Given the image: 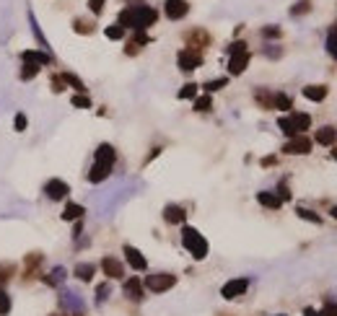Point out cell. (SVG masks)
I'll return each instance as SVG.
<instances>
[{
	"mask_svg": "<svg viewBox=\"0 0 337 316\" xmlns=\"http://www.w3.org/2000/svg\"><path fill=\"white\" fill-rule=\"evenodd\" d=\"M158 18V13L148 6H137V8H125L120 13V26L122 28H135V32H143V28L153 26Z\"/></svg>",
	"mask_w": 337,
	"mask_h": 316,
	"instance_id": "6da1fadb",
	"label": "cell"
},
{
	"mask_svg": "<svg viewBox=\"0 0 337 316\" xmlns=\"http://www.w3.org/2000/svg\"><path fill=\"white\" fill-rule=\"evenodd\" d=\"M182 244H184V249L194 256V260H205L208 256V241H205V236L198 231V228L184 225L182 228Z\"/></svg>",
	"mask_w": 337,
	"mask_h": 316,
	"instance_id": "7a4b0ae2",
	"label": "cell"
},
{
	"mask_svg": "<svg viewBox=\"0 0 337 316\" xmlns=\"http://www.w3.org/2000/svg\"><path fill=\"white\" fill-rule=\"evenodd\" d=\"M177 285V277L168 275V272H161V275H151L146 277V288L153 291V293H163V291H172Z\"/></svg>",
	"mask_w": 337,
	"mask_h": 316,
	"instance_id": "3957f363",
	"label": "cell"
},
{
	"mask_svg": "<svg viewBox=\"0 0 337 316\" xmlns=\"http://www.w3.org/2000/svg\"><path fill=\"white\" fill-rule=\"evenodd\" d=\"M246 288H249V280H246V277H234V280H229V282L220 288V296L226 298V301H236L239 296L246 293Z\"/></svg>",
	"mask_w": 337,
	"mask_h": 316,
	"instance_id": "277c9868",
	"label": "cell"
},
{
	"mask_svg": "<svg viewBox=\"0 0 337 316\" xmlns=\"http://www.w3.org/2000/svg\"><path fill=\"white\" fill-rule=\"evenodd\" d=\"M177 60H179V68L184 70V73H192V70H198L200 65H203V54H200V49H182L179 52V57H177Z\"/></svg>",
	"mask_w": 337,
	"mask_h": 316,
	"instance_id": "5b68a950",
	"label": "cell"
},
{
	"mask_svg": "<svg viewBox=\"0 0 337 316\" xmlns=\"http://www.w3.org/2000/svg\"><path fill=\"white\" fill-rule=\"evenodd\" d=\"M283 153H291V156H306V153H312V140L303 137V135H296L286 142V148Z\"/></svg>",
	"mask_w": 337,
	"mask_h": 316,
	"instance_id": "8992f818",
	"label": "cell"
},
{
	"mask_svg": "<svg viewBox=\"0 0 337 316\" xmlns=\"http://www.w3.org/2000/svg\"><path fill=\"white\" fill-rule=\"evenodd\" d=\"M163 11H166V16L172 21H179V18H184L189 13V3H187V0H166Z\"/></svg>",
	"mask_w": 337,
	"mask_h": 316,
	"instance_id": "52a82bcc",
	"label": "cell"
},
{
	"mask_svg": "<svg viewBox=\"0 0 337 316\" xmlns=\"http://www.w3.org/2000/svg\"><path fill=\"white\" fill-rule=\"evenodd\" d=\"M44 194H47L49 199H63V197L70 194V187H68L63 179H49L47 187H44Z\"/></svg>",
	"mask_w": 337,
	"mask_h": 316,
	"instance_id": "ba28073f",
	"label": "cell"
},
{
	"mask_svg": "<svg viewBox=\"0 0 337 316\" xmlns=\"http://www.w3.org/2000/svg\"><path fill=\"white\" fill-rule=\"evenodd\" d=\"M101 270H104V275H106V277H111V280L125 277V267H122V262H120V260H115V256H104Z\"/></svg>",
	"mask_w": 337,
	"mask_h": 316,
	"instance_id": "9c48e42d",
	"label": "cell"
},
{
	"mask_svg": "<svg viewBox=\"0 0 337 316\" xmlns=\"http://www.w3.org/2000/svg\"><path fill=\"white\" fill-rule=\"evenodd\" d=\"M125 256H127V262H130V267H132V270H137V272H143V270L148 267V262H146V256H143V254H140V251H137L135 246H130V244L125 246Z\"/></svg>",
	"mask_w": 337,
	"mask_h": 316,
	"instance_id": "30bf717a",
	"label": "cell"
},
{
	"mask_svg": "<svg viewBox=\"0 0 337 316\" xmlns=\"http://www.w3.org/2000/svg\"><path fill=\"white\" fill-rule=\"evenodd\" d=\"M246 65H249V52H236V54H231V60H229L231 75H241V73L246 70Z\"/></svg>",
	"mask_w": 337,
	"mask_h": 316,
	"instance_id": "8fae6325",
	"label": "cell"
},
{
	"mask_svg": "<svg viewBox=\"0 0 337 316\" xmlns=\"http://www.w3.org/2000/svg\"><path fill=\"white\" fill-rule=\"evenodd\" d=\"M184 218H187V213H184L182 205H166V208H163V220H166V223L177 225V223H184Z\"/></svg>",
	"mask_w": 337,
	"mask_h": 316,
	"instance_id": "7c38bea8",
	"label": "cell"
},
{
	"mask_svg": "<svg viewBox=\"0 0 337 316\" xmlns=\"http://www.w3.org/2000/svg\"><path fill=\"white\" fill-rule=\"evenodd\" d=\"M96 163H106V166H115V148L109 142H101L96 148Z\"/></svg>",
	"mask_w": 337,
	"mask_h": 316,
	"instance_id": "4fadbf2b",
	"label": "cell"
},
{
	"mask_svg": "<svg viewBox=\"0 0 337 316\" xmlns=\"http://www.w3.org/2000/svg\"><path fill=\"white\" fill-rule=\"evenodd\" d=\"M109 171H111V166H106V163H96V161H94V166H91V171H89V182H94V184L104 182V179L109 177Z\"/></svg>",
	"mask_w": 337,
	"mask_h": 316,
	"instance_id": "5bb4252c",
	"label": "cell"
},
{
	"mask_svg": "<svg viewBox=\"0 0 337 316\" xmlns=\"http://www.w3.org/2000/svg\"><path fill=\"white\" fill-rule=\"evenodd\" d=\"M125 293H127V298L140 301V298H143V282H140L137 277H130V280L125 282Z\"/></svg>",
	"mask_w": 337,
	"mask_h": 316,
	"instance_id": "9a60e30c",
	"label": "cell"
},
{
	"mask_svg": "<svg viewBox=\"0 0 337 316\" xmlns=\"http://www.w3.org/2000/svg\"><path fill=\"white\" fill-rule=\"evenodd\" d=\"M303 96L308 99V101H324L327 99V85H306L303 89Z\"/></svg>",
	"mask_w": 337,
	"mask_h": 316,
	"instance_id": "2e32d148",
	"label": "cell"
},
{
	"mask_svg": "<svg viewBox=\"0 0 337 316\" xmlns=\"http://www.w3.org/2000/svg\"><path fill=\"white\" fill-rule=\"evenodd\" d=\"M257 199H260V205H265V208H270V210H277L280 205H283V199H280L277 194H272V192H260Z\"/></svg>",
	"mask_w": 337,
	"mask_h": 316,
	"instance_id": "e0dca14e",
	"label": "cell"
},
{
	"mask_svg": "<svg viewBox=\"0 0 337 316\" xmlns=\"http://www.w3.org/2000/svg\"><path fill=\"white\" fill-rule=\"evenodd\" d=\"M94 275H96V265L83 262V265H78V267H75V277H78V280H83V282H91V280H94Z\"/></svg>",
	"mask_w": 337,
	"mask_h": 316,
	"instance_id": "ac0fdd59",
	"label": "cell"
},
{
	"mask_svg": "<svg viewBox=\"0 0 337 316\" xmlns=\"http://www.w3.org/2000/svg\"><path fill=\"white\" fill-rule=\"evenodd\" d=\"M21 57H23V63H34V65H47V63L52 60L49 54H44V52H34V49H32V52L26 49Z\"/></svg>",
	"mask_w": 337,
	"mask_h": 316,
	"instance_id": "d6986e66",
	"label": "cell"
},
{
	"mask_svg": "<svg viewBox=\"0 0 337 316\" xmlns=\"http://www.w3.org/2000/svg\"><path fill=\"white\" fill-rule=\"evenodd\" d=\"M334 137H337V130L329 127V125H324V127L317 132V142H319V146H332Z\"/></svg>",
	"mask_w": 337,
	"mask_h": 316,
	"instance_id": "ffe728a7",
	"label": "cell"
},
{
	"mask_svg": "<svg viewBox=\"0 0 337 316\" xmlns=\"http://www.w3.org/2000/svg\"><path fill=\"white\" fill-rule=\"evenodd\" d=\"M291 122H293V127H296V132H306L308 127H312V117L308 114H291Z\"/></svg>",
	"mask_w": 337,
	"mask_h": 316,
	"instance_id": "44dd1931",
	"label": "cell"
},
{
	"mask_svg": "<svg viewBox=\"0 0 337 316\" xmlns=\"http://www.w3.org/2000/svg\"><path fill=\"white\" fill-rule=\"evenodd\" d=\"M83 213H86V210H83V205H78V203H68L65 210H63V218H65V220H80Z\"/></svg>",
	"mask_w": 337,
	"mask_h": 316,
	"instance_id": "7402d4cb",
	"label": "cell"
},
{
	"mask_svg": "<svg viewBox=\"0 0 337 316\" xmlns=\"http://www.w3.org/2000/svg\"><path fill=\"white\" fill-rule=\"evenodd\" d=\"M277 127L283 130L288 137H296V135H298V132H296V127H293V122H291V117H280V120H277Z\"/></svg>",
	"mask_w": 337,
	"mask_h": 316,
	"instance_id": "603a6c76",
	"label": "cell"
},
{
	"mask_svg": "<svg viewBox=\"0 0 337 316\" xmlns=\"http://www.w3.org/2000/svg\"><path fill=\"white\" fill-rule=\"evenodd\" d=\"M104 34H106L109 39H122V37H125V28H122L120 23H111V26L104 28Z\"/></svg>",
	"mask_w": 337,
	"mask_h": 316,
	"instance_id": "cb8c5ba5",
	"label": "cell"
},
{
	"mask_svg": "<svg viewBox=\"0 0 337 316\" xmlns=\"http://www.w3.org/2000/svg\"><path fill=\"white\" fill-rule=\"evenodd\" d=\"M308 11H312V0H298V3L291 8V16H303Z\"/></svg>",
	"mask_w": 337,
	"mask_h": 316,
	"instance_id": "d4e9b609",
	"label": "cell"
},
{
	"mask_svg": "<svg viewBox=\"0 0 337 316\" xmlns=\"http://www.w3.org/2000/svg\"><path fill=\"white\" fill-rule=\"evenodd\" d=\"M327 52L329 54H337V26H332L329 34H327Z\"/></svg>",
	"mask_w": 337,
	"mask_h": 316,
	"instance_id": "484cf974",
	"label": "cell"
},
{
	"mask_svg": "<svg viewBox=\"0 0 337 316\" xmlns=\"http://www.w3.org/2000/svg\"><path fill=\"white\" fill-rule=\"evenodd\" d=\"M21 70H23V73H21V80H29V78H34V75L39 73V65H34V63H23Z\"/></svg>",
	"mask_w": 337,
	"mask_h": 316,
	"instance_id": "4316f807",
	"label": "cell"
},
{
	"mask_svg": "<svg viewBox=\"0 0 337 316\" xmlns=\"http://www.w3.org/2000/svg\"><path fill=\"white\" fill-rule=\"evenodd\" d=\"M11 313V296L6 291H0V316H8Z\"/></svg>",
	"mask_w": 337,
	"mask_h": 316,
	"instance_id": "83f0119b",
	"label": "cell"
},
{
	"mask_svg": "<svg viewBox=\"0 0 337 316\" xmlns=\"http://www.w3.org/2000/svg\"><path fill=\"white\" fill-rule=\"evenodd\" d=\"M179 99H198V85H194V83H187L184 89L179 91Z\"/></svg>",
	"mask_w": 337,
	"mask_h": 316,
	"instance_id": "f1b7e54d",
	"label": "cell"
},
{
	"mask_svg": "<svg viewBox=\"0 0 337 316\" xmlns=\"http://www.w3.org/2000/svg\"><path fill=\"white\" fill-rule=\"evenodd\" d=\"M210 106H213L210 96H200V99H194V111H210Z\"/></svg>",
	"mask_w": 337,
	"mask_h": 316,
	"instance_id": "f546056e",
	"label": "cell"
},
{
	"mask_svg": "<svg viewBox=\"0 0 337 316\" xmlns=\"http://www.w3.org/2000/svg\"><path fill=\"white\" fill-rule=\"evenodd\" d=\"M280 34H283V32H280V26H265L262 28V37L265 39H280Z\"/></svg>",
	"mask_w": 337,
	"mask_h": 316,
	"instance_id": "4dcf8cb0",
	"label": "cell"
},
{
	"mask_svg": "<svg viewBox=\"0 0 337 316\" xmlns=\"http://www.w3.org/2000/svg\"><path fill=\"white\" fill-rule=\"evenodd\" d=\"M223 85H226V78H218V80H208L203 89L208 91V94H213V91H218V89H223Z\"/></svg>",
	"mask_w": 337,
	"mask_h": 316,
	"instance_id": "1f68e13d",
	"label": "cell"
},
{
	"mask_svg": "<svg viewBox=\"0 0 337 316\" xmlns=\"http://www.w3.org/2000/svg\"><path fill=\"white\" fill-rule=\"evenodd\" d=\"M275 106H277V109H283V111H288V109H291V96L277 94V96H275Z\"/></svg>",
	"mask_w": 337,
	"mask_h": 316,
	"instance_id": "d6a6232c",
	"label": "cell"
},
{
	"mask_svg": "<svg viewBox=\"0 0 337 316\" xmlns=\"http://www.w3.org/2000/svg\"><path fill=\"white\" fill-rule=\"evenodd\" d=\"M63 280H65V270H63V267H58L54 272H49V277H47L49 285H58V282H63Z\"/></svg>",
	"mask_w": 337,
	"mask_h": 316,
	"instance_id": "836d02e7",
	"label": "cell"
},
{
	"mask_svg": "<svg viewBox=\"0 0 337 316\" xmlns=\"http://www.w3.org/2000/svg\"><path fill=\"white\" fill-rule=\"evenodd\" d=\"M296 213H298V215H301L303 220H312V223H322V218H319L317 213H312V210H306V208H298Z\"/></svg>",
	"mask_w": 337,
	"mask_h": 316,
	"instance_id": "e575fe53",
	"label": "cell"
},
{
	"mask_svg": "<svg viewBox=\"0 0 337 316\" xmlns=\"http://www.w3.org/2000/svg\"><path fill=\"white\" fill-rule=\"evenodd\" d=\"M73 106H78V109H89V106H91V99H89V96H83V94H78V96H73Z\"/></svg>",
	"mask_w": 337,
	"mask_h": 316,
	"instance_id": "d590c367",
	"label": "cell"
},
{
	"mask_svg": "<svg viewBox=\"0 0 337 316\" xmlns=\"http://www.w3.org/2000/svg\"><path fill=\"white\" fill-rule=\"evenodd\" d=\"M63 78H65V83H70V85H73V89H78V91H86V85H83V83H80V80H78L73 73H65Z\"/></svg>",
	"mask_w": 337,
	"mask_h": 316,
	"instance_id": "8d00e7d4",
	"label": "cell"
},
{
	"mask_svg": "<svg viewBox=\"0 0 337 316\" xmlns=\"http://www.w3.org/2000/svg\"><path fill=\"white\" fill-rule=\"evenodd\" d=\"M104 3H106V0H89V11H91L94 16H99V13L104 11Z\"/></svg>",
	"mask_w": 337,
	"mask_h": 316,
	"instance_id": "74e56055",
	"label": "cell"
},
{
	"mask_svg": "<svg viewBox=\"0 0 337 316\" xmlns=\"http://www.w3.org/2000/svg\"><path fill=\"white\" fill-rule=\"evenodd\" d=\"M236 52H246V42H234L229 47V54H236Z\"/></svg>",
	"mask_w": 337,
	"mask_h": 316,
	"instance_id": "f35d334b",
	"label": "cell"
},
{
	"mask_svg": "<svg viewBox=\"0 0 337 316\" xmlns=\"http://www.w3.org/2000/svg\"><path fill=\"white\" fill-rule=\"evenodd\" d=\"M26 130V114H16V132Z\"/></svg>",
	"mask_w": 337,
	"mask_h": 316,
	"instance_id": "ab89813d",
	"label": "cell"
},
{
	"mask_svg": "<svg viewBox=\"0 0 337 316\" xmlns=\"http://www.w3.org/2000/svg\"><path fill=\"white\" fill-rule=\"evenodd\" d=\"M319 316H337V303H327L324 311H322Z\"/></svg>",
	"mask_w": 337,
	"mask_h": 316,
	"instance_id": "60d3db41",
	"label": "cell"
},
{
	"mask_svg": "<svg viewBox=\"0 0 337 316\" xmlns=\"http://www.w3.org/2000/svg\"><path fill=\"white\" fill-rule=\"evenodd\" d=\"M277 192H280V194H277L280 199H291V189H288L286 184H280V187H277Z\"/></svg>",
	"mask_w": 337,
	"mask_h": 316,
	"instance_id": "b9f144b4",
	"label": "cell"
},
{
	"mask_svg": "<svg viewBox=\"0 0 337 316\" xmlns=\"http://www.w3.org/2000/svg\"><path fill=\"white\" fill-rule=\"evenodd\" d=\"M11 272H13V267H0V282L8 280V277H11Z\"/></svg>",
	"mask_w": 337,
	"mask_h": 316,
	"instance_id": "7bdbcfd3",
	"label": "cell"
},
{
	"mask_svg": "<svg viewBox=\"0 0 337 316\" xmlns=\"http://www.w3.org/2000/svg\"><path fill=\"white\" fill-rule=\"evenodd\" d=\"M96 293H99V301H104V296H106V293H109V288H106V285H101V288H99V291H96Z\"/></svg>",
	"mask_w": 337,
	"mask_h": 316,
	"instance_id": "ee69618b",
	"label": "cell"
},
{
	"mask_svg": "<svg viewBox=\"0 0 337 316\" xmlns=\"http://www.w3.org/2000/svg\"><path fill=\"white\" fill-rule=\"evenodd\" d=\"M303 316H319V313H317L314 308H306V311H303Z\"/></svg>",
	"mask_w": 337,
	"mask_h": 316,
	"instance_id": "f6af8a7d",
	"label": "cell"
},
{
	"mask_svg": "<svg viewBox=\"0 0 337 316\" xmlns=\"http://www.w3.org/2000/svg\"><path fill=\"white\" fill-rule=\"evenodd\" d=\"M329 215H332V218H334V220H337V205H334V208H332V210H329Z\"/></svg>",
	"mask_w": 337,
	"mask_h": 316,
	"instance_id": "bcb514c9",
	"label": "cell"
},
{
	"mask_svg": "<svg viewBox=\"0 0 337 316\" xmlns=\"http://www.w3.org/2000/svg\"><path fill=\"white\" fill-rule=\"evenodd\" d=\"M332 156H334V161H337V148H334V153H332Z\"/></svg>",
	"mask_w": 337,
	"mask_h": 316,
	"instance_id": "7dc6e473",
	"label": "cell"
},
{
	"mask_svg": "<svg viewBox=\"0 0 337 316\" xmlns=\"http://www.w3.org/2000/svg\"><path fill=\"white\" fill-rule=\"evenodd\" d=\"M277 316H283V313H277Z\"/></svg>",
	"mask_w": 337,
	"mask_h": 316,
	"instance_id": "c3c4849f",
	"label": "cell"
},
{
	"mask_svg": "<svg viewBox=\"0 0 337 316\" xmlns=\"http://www.w3.org/2000/svg\"><path fill=\"white\" fill-rule=\"evenodd\" d=\"M334 57H337V54H334Z\"/></svg>",
	"mask_w": 337,
	"mask_h": 316,
	"instance_id": "681fc988",
	"label": "cell"
}]
</instances>
